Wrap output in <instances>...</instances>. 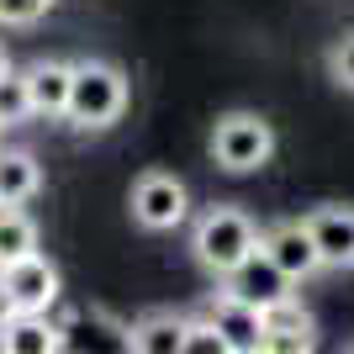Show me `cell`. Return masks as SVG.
I'll list each match as a JSON object with an SVG mask.
<instances>
[{
  "mask_svg": "<svg viewBox=\"0 0 354 354\" xmlns=\"http://www.w3.org/2000/svg\"><path fill=\"white\" fill-rule=\"evenodd\" d=\"M180 354H233V344L222 339L207 317H191V328H185V349H180Z\"/></svg>",
  "mask_w": 354,
  "mask_h": 354,
  "instance_id": "ac0fdd59",
  "label": "cell"
},
{
  "mask_svg": "<svg viewBox=\"0 0 354 354\" xmlns=\"http://www.w3.org/2000/svg\"><path fill=\"white\" fill-rule=\"evenodd\" d=\"M0 133H6V127H0Z\"/></svg>",
  "mask_w": 354,
  "mask_h": 354,
  "instance_id": "cb8c5ba5",
  "label": "cell"
},
{
  "mask_svg": "<svg viewBox=\"0 0 354 354\" xmlns=\"http://www.w3.org/2000/svg\"><path fill=\"white\" fill-rule=\"evenodd\" d=\"M312 243L323 254V270H354V207L344 201H328V207L301 212Z\"/></svg>",
  "mask_w": 354,
  "mask_h": 354,
  "instance_id": "9c48e42d",
  "label": "cell"
},
{
  "mask_svg": "<svg viewBox=\"0 0 354 354\" xmlns=\"http://www.w3.org/2000/svg\"><path fill=\"white\" fill-rule=\"evenodd\" d=\"M259 249H265V254L286 270V275H291L296 286L312 281V275L323 270V254H317V243H312V233H307V222H301V217L270 222V227H265V243H259Z\"/></svg>",
  "mask_w": 354,
  "mask_h": 354,
  "instance_id": "30bf717a",
  "label": "cell"
},
{
  "mask_svg": "<svg viewBox=\"0 0 354 354\" xmlns=\"http://www.w3.org/2000/svg\"><path fill=\"white\" fill-rule=\"evenodd\" d=\"M207 153L222 175H259L270 159H275V127L270 117L238 106V111H222L212 122V138H207Z\"/></svg>",
  "mask_w": 354,
  "mask_h": 354,
  "instance_id": "3957f363",
  "label": "cell"
},
{
  "mask_svg": "<svg viewBox=\"0 0 354 354\" xmlns=\"http://www.w3.org/2000/svg\"><path fill=\"white\" fill-rule=\"evenodd\" d=\"M212 328H217L222 339L233 344V354H259L265 349V312L259 307H249L243 296H233V291H212L207 296V312H201Z\"/></svg>",
  "mask_w": 354,
  "mask_h": 354,
  "instance_id": "52a82bcc",
  "label": "cell"
},
{
  "mask_svg": "<svg viewBox=\"0 0 354 354\" xmlns=\"http://www.w3.org/2000/svg\"><path fill=\"white\" fill-rule=\"evenodd\" d=\"M259 243H265V227L233 201H212L191 222V254L212 281H227L249 254H259Z\"/></svg>",
  "mask_w": 354,
  "mask_h": 354,
  "instance_id": "6da1fadb",
  "label": "cell"
},
{
  "mask_svg": "<svg viewBox=\"0 0 354 354\" xmlns=\"http://www.w3.org/2000/svg\"><path fill=\"white\" fill-rule=\"evenodd\" d=\"M222 291H233V296H243L249 307L270 312V307H281V301H291V296H296V281L270 259L265 249H259V254H249V259L222 281Z\"/></svg>",
  "mask_w": 354,
  "mask_h": 354,
  "instance_id": "ba28073f",
  "label": "cell"
},
{
  "mask_svg": "<svg viewBox=\"0 0 354 354\" xmlns=\"http://www.w3.org/2000/svg\"><path fill=\"white\" fill-rule=\"evenodd\" d=\"M32 117V95H27V74H6L0 80V127H21Z\"/></svg>",
  "mask_w": 354,
  "mask_h": 354,
  "instance_id": "2e32d148",
  "label": "cell"
},
{
  "mask_svg": "<svg viewBox=\"0 0 354 354\" xmlns=\"http://www.w3.org/2000/svg\"><path fill=\"white\" fill-rule=\"evenodd\" d=\"M43 191V164L27 148H0V207H27Z\"/></svg>",
  "mask_w": 354,
  "mask_h": 354,
  "instance_id": "4fadbf2b",
  "label": "cell"
},
{
  "mask_svg": "<svg viewBox=\"0 0 354 354\" xmlns=\"http://www.w3.org/2000/svg\"><path fill=\"white\" fill-rule=\"evenodd\" d=\"M0 281H6V291H11L16 312H53L59 296H64V275H59V265H53L48 254H27V259L6 265Z\"/></svg>",
  "mask_w": 354,
  "mask_h": 354,
  "instance_id": "8992f818",
  "label": "cell"
},
{
  "mask_svg": "<svg viewBox=\"0 0 354 354\" xmlns=\"http://www.w3.org/2000/svg\"><path fill=\"white\" fill-rule=\"evenodd\" d=\"M185 328H191V317H180V312H143V317H133V354H180Z\"/></svg>",
  "mask_w": 354,
  "mask_h": 354,
  "instance_id": "5bb4252c",
  "label": "cell"
},
{
  "mask_svg": "<svg viewBox=\"0 0 354 354\" xmlns=\"http://www.w3.org/2000/svg\"><path fill=\"white\" fill-rule=\"evenodd\" d=\"M0 354H64V328L48 312H16L0 328Z\"/></svg>",
  "mask_w": 354,
  "mask_h": 354,
  "instance_id": "7c38bea8",
  "label": "cell"
},
{
  "mask_svg": "<svg viewBox=\"0 0 354 354\" xmlns=\"http://www.w3.org/2000/svg\"><path fill=\"white\" fill-rule=\"evenodd\" d=\"M127 207H133V222L148 227V233H175L191 222V191L185 180L169 175V169H143L127 191Z\"/></svg>",
  "mask_w": 354,
  "mask_h": 354,
  "instance_id": "277c9868",
  "label": "cell"
},
{
  "mask_svg": "<svg viewBox=\"0 0 354 354\" xmlns=\"http://www.w3.org/2000/svg\"><path fill=\"white\" fill-rule=\"evenodd\" d=\"M127 101H133V80L122 64L74 59V90H69V111H64L74 133H111L127 117Z\"/></svg>",
  "mask_w": 354,
  "mask_h": 354,
  "instance_id": "7a4b0ae2",
  "label": "cell"
},
{
  "mask_svg": "<svg viewBox=\"0 0 354 354\" xmlns=\"http://www.w3.org/2000/svg\"><path fill=\"white\" fill-rule=\"evenodd\" d=\"M27 95H32V117L64 122L69 111V90H74V59H37L27 64Z\"/></svg>",
  "mask_w": 354,
  "mask_h": 354,
  "instance_id": "8fae6325",
  "label": "cell"
},
{
  "mask_svg": "<svg viewBox=\"0 0 354 354\" xmlns=\"http://www.w3.org/2000/svg\"><path fill=\"white\" fill-rule=\"evenodd\" d=\"M265 328H281V333H312V312L291 296V301H281V307L265 312Z\"/></svg>",
  "mask_w": 354,
  "mask_h": 354,
  "instance_id": "ffe728a7",
  "label": "cell"
},
{
  "mask_svg": "<svg viewBox=\"0 0 354 354\" xmlns=\"http://www.w3.org/2000/svg\"><path fill=\"white\" fill-rule=\"evenodd\" d=\"M16 317V301H11V291H6V281H0V328Z\"/></svg>",
  "mask_w": 354,
  "mask_h": 354,
  "instance_id": "7402d4cb",
  "label": "cell"
},
{
  "mask_svg": "<svg viewBox=\"0 0 354 354\" xmlns=\"http://www.w3.org/2000/svg\"><path fill=\"white\" fill-rule=\"evenodd\" d=\"M11 74V53H6V43H0V80Z\"/></svg>",
  "mask_w": 354,
  "mask_h": 354,
  "instance_id": "603a6c76",
  "label": "cell"
},
{
  "mask_svg": "<svg viewBox=\"0 0 354 354\" xmlns=\"http://www.w3.org/2000/svg\"><path fill=\"white\" fill-rule=\"evenodd\" d=\"M259 354H317V333H281V328H270Z\"/></svg>",
  "mask_w": 354,
  "mask_h": 354,
  "instance_id": "44dd1931",
  "label": "cell"
},
{
  "mask_svg": "<svg viewBox=\"0 0 354 354\" xmlns=\"http://www.w3.org/2000/svg\"><path fill=\"white\" fill-rule=\"evenodd\" d=\"M37 254V222L21 207H0V270Z\"/></svg>",
  "mask_w": 354,
  "mask_h": 354,
  "instance_id": "9a60e30c",
  "label": "cell"
},
{
  "mask_svg": "<svg viewBox=\"0 0 354 354\" xmlns=\"http://www.w3.org/2000/svg\"><path fill=\"white\" fill-rule=\"evenodd\" d=\"M59 0H0V27H32V21H43Z\"/></svg>",
  "mask_w": 354,
  "mask_h": 354,
  "instance_id": "d6986e66",
  "label": "cell"
},
{
  "mask_svg": "<svg viewBox=\"0 0 354 354\" xmlns=\"http://www.w3.org/2000/svg\"><path fill=\"white\" fill-rule=\"evenodd\" d=\"M64 354H133V323L106 307H74L64 317Z\"/></svg>",
  "mask_w": 354,
  "mask_h": 354,
  "instance_id": "5b68a950",
  "label": "cell"
},
{
  "mask_svg": "<svg viewBox=\"0 0 354 354\" xmlns=\"http://www.w3.org/2000/svg\"><path fill=\"white\" fill-rule=\"evenodd\" d=\"M323 69H328V80H333L344 95H354V32H339V37L328 43Z\"/></svg>",
  "mask_w": 354,
  "mask_h": 354,
  "instance_id": "e0dca14e",
  "label": "cell"
}]
</instances>
